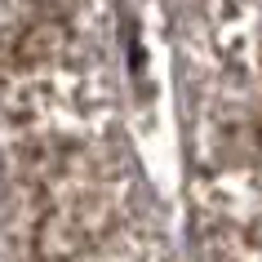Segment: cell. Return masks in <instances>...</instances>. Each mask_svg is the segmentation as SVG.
<instances>
[{
  "instance_id": "1",
  "label": "cell",
  "mask_w": 262,
  "mask_h": 262,
  "mask_svg": "<svg viewBox=\"0 0 262 262\" xmlns=\"http://www.w3.org/2000/svg\"><path fill=\"white\" fill-rule=\"evenodd\" d=\"M31 147L54 165L31 173V262H160L142 195L102 134L31 138Z\"/></svg>"
}]
</instances>
